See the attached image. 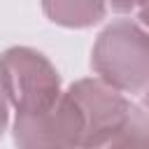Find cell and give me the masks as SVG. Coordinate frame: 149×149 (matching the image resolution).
<instances>
[{
  "mask_svg": "<svg viewBox=\"0 0 149 149\" xmlns=\"http://www.w3.org/2000/svg\"><path fill=\"white\" fill-rule=\"evenodd\" d=\"M14 142L19 147H84V119L79 107L68 93L37 112L16 114Z\"/></svg>",
  "mask_w": 149,
  "mask_h": 149,
  "instance_id": "obj_4",
  "label": "cell"
},
{
  "mask_svg": "<svg viewBox=\"0 0 149 149\" xmlns=\"http://www.w3.org/2000/svg\"><path fill=\"white\" fill-rule=\"evenodd\" d=\"M91 65L114 88L142 91L149 86V33L133 21L109 23L93 44Z\"/></svg>",
  "mask_w": 149,
  "mask_h": 149,
  "instance_id": "obj_1",
  "label": "cell"
},
{
  "mask_svg": "<svg viewBox=\"0 0 149 149\" xmlns=\"http://www.w3.org/2000/svg\"><path fill=\"white\" fill-rule=\"evenodd\" d=\"M7 121H9V98H7L2 79H0V137H2L5 128H7Z\"/></svg>",
  "mask_w": 149,
  "mask_h": 149,
  "instance_id": "obj_7",
  "label": "cell"
},
{
  "mask_svg": "<svg viewBox=\"0 0 149 149\" xmlns=\"http://www.w3.org/2000/svg\"><path fill=\"white\" fill-rule=\"evenodd\" d=\"M84 119V147L112 144L130 114V102L105 79H79L65 91Z\"/></svg>",
  "mask_w": 149,
  "mask_h": 149,
  "instance_id": "obj_3",
  "label": "cell"
},
{
  "mask_svg": "<svg viewBox=\"0 0 149 149\" xmlns=\"http://www.w3.org/2000/svg\"><path fill=\"white\" fill-rule=\"evenodd\" d=\"M107 0H42L49 21L65 28H88L105 16Z\"/></svg>",
  "mask_w": 149,
  "mask_h": 149,
  "instance_id": "obj_5",
  "label": "cell"
},
{
  "mask_svg": "<svg viewBox=\"0 0 149 149\" xmlns=\"http://www.w3.org/2000/svg\"><path fill=\"white\" fill-rule=\"evenodd\" d=\"M107 2H109L112 9H116V12H130V9L140 7L142 0H107Z\"/></svg>",
  "mask_w": 149,
  "mask_h": 149,
  "instance_id": "obj_8",
  "label": "cell"
},
{
  "mask_svg": "<svg viewBox=\"0 0 149 149\" xmlns=\"http://www.w3.org/2000/svg\"><path fill=\"white\" fill-rule=\"evenodd\" d=\"M144 109L149 112V86H147V93H144Z\"/></svg>",
  "mask_w": 149,
  "mask_h": 149,
  "instance_id": "obj_10",
  "label": "cell"
},
{
  "mask_svg": "<svg viewBox=\"0 0 149 149\" xmlns=\"http://www.w3.org/2000/svg\"><path fill=\"white\" fill-rule=\"evenodd\" d=\"M140 19L144 26H149V0H142L140 2Z\"/></svg>",
  "mask_w": 149,
  "mask_h": 149,
  "instance_id": "obj_9",
  "label": "cell"
},
{
  "mask_svg": "<svg viewBox=\"0 0 149 149\" xmlns=\"http://www.w3.org/2000/svg\"><path fill=\"white\" fill-rule=\"evenodd\" d=\"M112 147H149V112L133 105L126 123L112 140Z\"/></svg>",
  "mask_w": 149,
  "mask_h": 149,
  "instance_id": "obj_6",
  "label": "cell"
},
{
  "mask_svg": "<svg viewBox=\"0 0 149 149\" xmlns=\"http://www.w3.org/2000/svg\"><path fill=\"white\" fill-rule=\"evenodd\" d=\"M0 79L16 114H37L61 98L56 68L28 47L7 49L0 56Z\"/></svg>",
  "mask_w": 149,
  "mask_h": 149,
  "instance_id": "obj_2",
  "label": "cell"
}]
</instances>
